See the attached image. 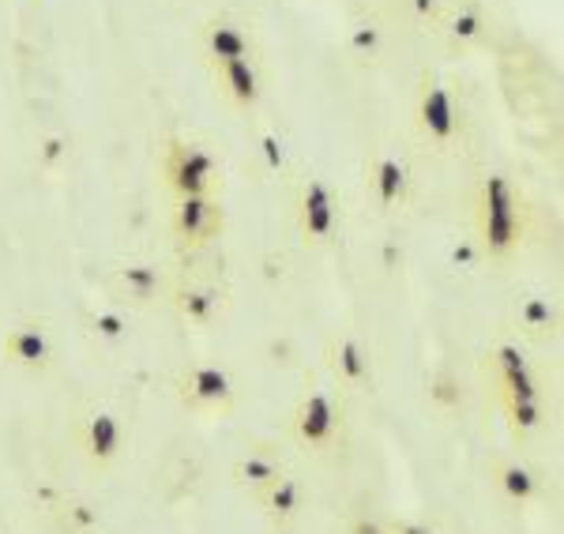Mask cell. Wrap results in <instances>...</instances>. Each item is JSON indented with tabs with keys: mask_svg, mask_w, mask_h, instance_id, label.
I'll return each mask as SVG.
<instances>
[{
	"mask_svg": "<svg viewBox=\"0 0 564 534\" xmlns=\"http://www.w3.org/2000/svg\"><path fill=\"white\" fill-rule=\"evenodd\" d=\"M531 233V204L508 174H486L475 188V249L486 260H512Z\"/></svg>",
	"mask_w": 564,
	"mask_h": 534,
	"instance_id": "cell-1",
	"label": "cell"
},
{
	"mask_svg": "<svg viewBox=\"0 0 564 534\" xmlns=\"http://www.w3.org/2000/svg\"><path fill=\"white\" fill-rule=\"evenodd\" d=\"M290 433H294L297 448H305L316 459H332L347 448L350 440V418L347 400L332 388H308L302 400L290 411Z\"/></svg>",
	"mask_w": 564,
	"mask_h": 534,
	"instance_id": "cell-2",
	"label": "cell"
},
{
	"mask_svg": "<svg viewBox=\"0 0 564 534\" xmlns=\"http://www.w3.org/2000/svg\"><path fill=\"white\" fill-rule=\"evenodd\" d=\"M414 129L436 151H456L459 143L467 140V113H463V102L456 98L448 79L433 68H425L422 79H417Z\"/></svg>",
	"mask_w": 564,
	"mask_h": 534,
	"instance_id": "cell-3",
	"label": "cell"
},
{
	"mask_svg": "<svg viewBox=\"0 0 564 534\" xmlns=\"http://www.w3.org/2000/svg\"><path fill=\"white\" fill-rule=\"evenodd\" d=\"M159 174L170 196H223V162L199 140L174 135L162 143Z\"/></svg>",
	"mask_w": 564,
	"mask_h": 534,
	"instance_id": "cell-4",
	"label": "cell"
},
{
	"mask_svg": "<svg viewBox=\"0 0 564 534\" xmlns=\"http://www.w3.org/2000/svg\"><path fill=\"white\" fill-rule=\"evenodd\" d=\"M181 406L196 414H215V418H226V414L238 411V380L230 377V369L215 366V361H196V366H185L174 380Z\"/></svg>",
	"mask_w": 564,
	"mask_h": 534,
	"instance_id": "cell-5",
	"label": "cell"
},
{
	"mask_svg": "<svg viewBox=\"0 0 564 534\" xmlns=\"http://www.w3.org/2000/svg\"><path fill=\"white\" fill-rule=\"evenodd\" d=\"M294 222L308 249H327L339 238V226H343L339 196H335V188L327 185L324 177H305L302 185H297Z\"/></svg>",
	"mask_w": 564,
	"mask_h": 534,
	"instance_id": "cell-6",
	"label": "cell"
},
{
	"mask_svg": "<svg viewBox=\"0 0 564 534\" xmlns=\"http://www.w3.org/2000/svg\"><path fill=\"white\" fill-rule=\"evenodd\" d=\"M226 230L223 196H174L170 207V233L181 252H204Z\"/></svg>",
	"mask_w": 564,
	"mask_h": 534,
	"instance_id": "cell-7",
	"label": "cell"
},
{
	"mask_svg": "<svg viewBox=\"0 0 564 534\" xmlns=\"http://www.w3.org/2000/svg\"><path fill=\"white\" fill-rule=\"evenodd\" d=\"M481 369H486L489 392H494L497 403L500 400H531V395H545L542 392V377L534 373L531 358H527V350L520 347V342H497V347H489Z\"/></svg>",
	"mask_w": 564,
	"mask_h": 534,
	"instance_id": "cell-8",
	"label": "cell"
},
{
	"mask_svg": "<svg viewBox=\"0 0 564 534\" xmlns=\"http://www.w3.org/2000/svg\"><path fill=\"white\" fill-rule=\"evenodd\" d=\"M0 355L26 377H45L57 366V335L45 320H15L0 339Z\"/></svg>",
	"mask_w": 564,
	"mask_h": 534,
	"instance_id": "cell-9",
	"label": "cell"
},
{
	"mask_svg": "<svg viewBox=\"0 0 564 534\" xmlns=\"http://www.w3.org/2000/svg\"><path fill=\"white\" fill-rule=\"evenodd\" d=\"M411 162L403 155H395L391 148H377L366 162V196L380 215H391L399 207H406L411 200Z\"/></svg>",
	"mask_w": 564,
	"mask_h": 534,
	"instance_id": "cell-10",
	"label": "cell"
},
{
	"mask_svg": "<svg viewBox=\"0 0 564 534\" xmlns=\"http://www.w3.org/2000/svg\"><path fill=\"white\" fill-rule=\"evenodd\" d=\"M166 305L185 324H193V328H215V324L226 316V309H230V290L218 286L215 279L177 275L174 286H170Z\"/></svg>",
	"mask_w": 564,
	"mask_h": 534,
	"instance_id": "cell-11",
	"label": "cell"
},
{
	"mask_svg": "<svg viewBox=\"0 0 564 534\" xmlns=\"http://www.w3.org/2000/svg\"><path fill=\"white\" fill-rule=\"evenodd\" d=\"M79 456L87 459L90 470H109L121 464L124 456V422L117 411L95 406L79 422Z\"/></svg>",
	"mask_w": 564,
	"mask_h": 534,
	"instance_id": "cell-12",
	"label": "cell"
},
{
	"mask_svg": "<svg viewBox=\"0 0 564 534\" xmlns=\"http://www.w3.org/2000/svg\"><path fill=\"white\" fill-rule=\"evenodd\" d=\"M199 50L207 65H226V61H260V39L245 20L234 15H212L199 31Z\"/></svg>",
	"mask_w": 564,
	"mask_h": 534,
	"instance_id": "cell-13",
	"label": "cell"
},
{
	"mask_svg": "<svg viewBox=\"0 0 564 534\" xmlns=\"http://www.w3.org/2000/svg\"><path fill=\"white\" fill-rule=\"evenodd\" d=\"M324 366L335 384L350 388V392H369L372 380H377V358H372L369 342H361L358 335H350V331L327 339Z\"/></svg>",
	"mask_w": 564,
	"mask_h": 534,
	"instance_id": "cell-14",
	"label": "cell"
},
{
	"mask_svg": "<svg viewBox=\"0 0 564 534\" xmlns=\"http://www.w3.org/2000/svg\"><path fill=\"white\" fill-rule=\"evenodd\" d=\"M177 275H170L162 264H151V260H129V264L113 268V290L124 297L129 305H154L166 302L170 286H174Z\"/></svg>",
	"mask_w": 564,
	"mask_h": 534,
	"instance_id": "cell-15",
	"label": "cell"
},
{
	"mask_svg": "<svg viewBox=\"0 0 564 534\" xmlns=\"http://www.w3.org/2000/svg\"><path fill=\"white\" fill-rule=\"evenodd\" d=\"M207 68H212L218 95L230 106H238V110H257L263 102L268 79H263L260 61H226V65H207Z\"/></svg>",
	"mask_w": 564,
	"mask_h": 534,
	"instance_id": "cell-16",
	"label": "cell"
},
{
	"mask_svg": "<svg viewBox=\"0 0 564 534\" xmlns=\"http://www.w3.org/2000/svg\"><path fill=\"white\" fill-rule=\"evenodd\" d=\"M282 475H286V464H282V456L271 445H249L230 464L234 486H238L249 501H257V497L268 490L271 482H279Z\"/></svg>",
	"mask_w": 564,
	"mask_h": 534,
	"instance_id": "cell-17",
	"label": "cell"
},
{
	"mask_svg": "<svg viewBox=\"0 0 564 534\" xmlns=\"http://www.w3.org/2000/svg\"><path fill=\"white\" fill-rule=\"evenodd\" d=\"M489 478H494V490L505 497L508 504H516V509H527V504L542 501V493H545L542 475L520 456H497L494 467H489Z\"/></svg>",
	"mask_w": 564,
	"mask_h": 534,
	"instance_id": "cell-18",
	"label": "cell"
},
{
	"mask_svg": "<svg viewBox=\"0 0 564 534\" xmlns=\"http://www.w3.org/2000/svg\"><path fill=\"white\" fill-rule=\"evenodd\" d=\"M433 31L452 50H470V45H478L489 34V20L475 0H448V8H444V15L436 20Z\"/></svg>",
	"mask_w": 564,
	"mask_h": 534,
	"instance_id": "cell-19",
	"label": "cell"
},
{
	"mask_svg": "<svg viewBox=\"0 0 564 534\" xmlns=\"http://www.w3.org/2000/svg\"><path fill=\"white\" fill-rule=\"evenodd\" d=\"M257 509L275 531H286L290 523H297L305 512V482L286 470L279 482H271L268 490L257 497Z\"/></svg>",
	"mask_w": 564,
	"mask_h": 534,
	"instance_id": "cell-20",
	"label": "cell"
},
{
	"mask_svg": "<svg viewBox=\"0 0 564 534\" xmlns=\"http://www.w3.org/2000/svg\"><path fill=\"white\" fill-rule=\"evenodd\" d=\"M512 324L523 339L531 342H553L561 335V305L550 294H523L516 302Z\"/></svg>",
	"mask_w": 564,
	"mask_h": 534,
	"instance_id": "cell-21",
	"label": "cell"
},
{
	"mask_svg": "<svg viewBox=\"0 0 564 534\" xmlns=\"http://www.w3.org/2000/svg\"><path fill=\"white\" fill-rule=\"evenodd\" d=\"M500 414L516 440H531L534 433L545 429V395H531V400H500Z\"/></svg>",
	"mask_w": 564,
	"mask_h": 534,
	"instance_id": "cell-22",
	"label": "cell"
},
{
	"mask_svg": "<svg viewBox=\"0 0 564 534\" xmlns=\"http://www.w3.org/2000/svg\"><path fill=\"white\" fill-rule=\"evenodd\" d=\"M87 331L98 342H106V347H121V342H129L132 324L121 309H95L87 316Z\"/></svg>",
	"mask_w": 564,
	"mask_h": 534,
	"instance_id": "cell-23",
	"label": "cell"
},
{
	"mask_svg": "<svg viewBox=\"0 0 564 534\" xmlns=\"http://www.w3.org/2000/svg\"><path fill=\"white\" fill-rule=\"evenodd\" d=\"M347 45H350V53H358V57H377L380 45H384V23H380L377 15L354 20L347 31Z\"/></svg>",
	"mask_w": 564,
	"mask_h": 534,
	"instance_id": "cell-24",
	"label": "cell"
},
{
	"mask_svg": "<svg viewBox=\"0 0 564 534\" xmlns=\"http://www.w3.org/2000/svg\"><path fill=\"white\" fill-rule=\"evenodd\" d=\"M430 400L441 406V411H456V406H463V384L452 369H441V373L430 380Z\"/></svg>",
	"mask_w": 564,
	"mask_h": 534,
	"instance_id": "cell-25",
	"label": "cell"
},
{
	"mask_svg": "<svg viewBox=\"0 0 564 534\" xmlns=\"http://www.w3.org/2000/svg\"><path fill=\"white\" fill-rule=\"evenodd\" d=\"M406 4V15L417 23V26H436V20L444 15V8H448V0H403Z\"/></svg>",
	"mask_w": 564,
	"mask_h": 534,
	"instance_id": "cell-26",
	"label": "cell"
},
{
	"mask_svg": "<svg viewBox=\"0 0 564 534\" xmlns=\"http://www.w3.org/2000/svg\"><path fill=\"white\" fill-rule=\"evenodd\" d=\"M260 151H263V159H268L271 174H282V170H286V151H282V140H279L275 132H263L260 135Z\"/></svg>",
	"mask_w": 564,
	"mask_h": 534,
	"instance_id": "cell-27",
	"label": "cell"
},
{
	"mask_svg": "<svg viewBox=\"0 0 564 534\" xmlns=\"http://www.w3.org/2000/svg\"><path fill=\"white\" fill-rule=\"evenodd\" d=\"M347 534H391V523L380 520V515H372V512H358L347 523Z\"/></svg>",
	"mask_w": 564,
	"mask_h": 534,
	"instance_id": "cell-28",
	"label": "cell"
},
{
	"mask_svg": "<svg viewBox=\"0 0 564 534\" xmlns=\"http://www.w3.org/2000/svg\"><path fill=\"white\" fill-rule=\"evenodd\" d=\"M65 155H68V140H61V135H50V140L42 143V151H39V159L45 162V166H57Z\"/></svg>",
	"mask_w": 564,
	"mask_h": 534,
	"instance_id": "cell-29",
	"label": "cell"
},
{
	"mask_svg": "<svg viewBox=\"0 0 564 534\" xmlns=\"http://www.w3.org/2000/svg\"><path fill=\"white\" fill-rule=\"evenodd\" d=\"M391 534H441L430 520H395L391 523Z\"/></svg>",
	"mask_w": 564,
	"mask_h": 534,
	"instance_id": "cell-30",
	"label": "cell"
},
{
	"mask_svg": "<svg viewBox=\"0 0 564 534\" xmlns=\"http://www.w3.org/2000/svg\"><path fill=\"white\" fill-rule=\"evenodd\" d=\"M0 534H8V527H4V520H0Z\"/></svg>",
	"mask_w": 564,
	"mask_h": 534,
	"instance_id": "cell-31",
	"label": "cell"
}]
</instances>
